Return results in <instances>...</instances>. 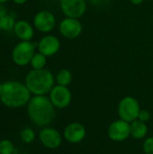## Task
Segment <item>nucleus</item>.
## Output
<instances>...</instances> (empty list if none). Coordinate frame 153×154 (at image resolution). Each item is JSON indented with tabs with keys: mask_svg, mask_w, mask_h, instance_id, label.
Segmentation results:
<instances>
[{
	"mask_svg": "<svg viewBox=\"0 0 153 154\" xmlns=\"http://www.w3.org/2000/svg\"><path fill=\"white\" fill-rule=\"evenodd\" d=\"M27 114L31 121L38 126L50 125L55 118V106L45 96H34L27 104Z\"/></svg>",
	"mask_w": 153,
	"mask_h": 154,
	"instance_id": "1",
	"label": "nucleus"
},
{
	"mask_svg": "<svg viewBox=\"0 0 153 154\" xmlns=\"http://www.w3.org/2000/svg\"><path fill=\"white\" fill-rule=\"evenodd\" d=\"M31 92L25 84L18 81H6L0 87V100L7 107L19 108L28 104Z\"/></svg>",
	"mask_w": 153,
	"mask_h": 154,
	"instance_id": "2",
	"label": "nucleus"
},
{
	"mask_svg": "<svg viewBox=\"0 0 153 154\" xmlns=\"http://www.w3.org/2000/svg\"><path fill=\"white\" fill-rule=\"evenodd\" d=\"M25 85L34 96H44L54 87V78L48 69H32L26 76Z\"/></svg>",
	"mask_w": 153,
	"mask_h": 154,
	"instance_id": "3",
	"label": "nucleus"
},
{
	"mask_svg": "<svg viewBox=\"0 0 153 154\" xmlns=\"http://www.w3.org/2000/svg\"><path fill=\"white\" fill-rule=\"evenodd\" d=\"M140 111L139 102L133 97H124L118 105V115L120 119L128 123H132L138 119Z\"/></svg>",
	"mask_w": 153,
	"mask_h": 154,
	"instance_id": "4",
	"label": "nucleus"
},
{
	"mask_svg": "<svg viewBox=\"0 0 153 154\" xmlns=\"http://www.w3.org/2000/svg\"><path fill=\"white\" fill-rule=\"evenodd\" d=\"M35 44L30 41H22L14 48L12 51V59L16 65L25 66L31 62L34 55Z\"/></svg>",
	"mask_w": 153,
	"mask_h": 154,
	"instance_id": "5",
	"label": "nucleus"
},
{
	"mask_svg": "<svg viewBox=\"0 0 153 154\" xmlns=\"http://www.w3.org/2000/svg\"><path fill=\"white\" fill-rule=\"evenodd\" d=\"M71 98V92L65 86L57 85L50 92V99L56 108L62 109L67 107L70 104Z\"/></svg>",
	"mask_w": 153,
	"mask_h": 154,
	"instance_id": "6",
	"label": "nucleus"
},
{
	"mask_svg": "<svg viewBox=\"0 0 153 154\" xmlns=\"http://www.w3.org/2000/svg\"><path fill=\"white\" fill-rule=\"evenodd\" d=\"M108 136L115 142H124L131 135V125L124 120H116L108 127Z\"/></svg>",
	"mask_w": 153,
	"mask_h": 154,
	"instance_id": "7",
	"label": "nucleus"
},
{
	"mask_svg": "<svg viewBox=\"0 0 153 154\" xmlns=\"http://www.w3.org/2000/svg\"><path fill=\"white\" fill-rule=\"evenodd\" d=\"M60 8L66 16L78 19L85 14L87 3L86 0H60Z\"/></svg>",
	"mask_w": 153,
	"mask_h": 154,
	"instance_id": "8",
	"label": "nucleus"
},
{
	"mask_svg": "<svg viewBox=\"0 0 153 154\" xmlns=\"http://www.w3.org/2000/svg\"><path fill=\"white\" fill-rule=\"evenodd\" d=\"M39 139L44 147L51 150L59 148L62 142L59 131L51 127H43L39 133Z\"/></svg>",
	"mask_w": 153,
	"mask_h": 154,
	"instance_id": "9",
	"label": "nucleus"
},
{
	"mask_svg": "<svg viewBox=\"0 0 153 154\" xmlns=\"http://www.w3.org/2000/svg\"><path fill=\"white\" fill-rule=\"evenodd\" d=\"M60 32L65 38L76 39L82 32V24L77 18L68 17L60 23Z\"/></svg>",
	"mask_w": 153,
	"mask_h": 154,
	"instance_id": "10",
	"label": "nucleus"
},
{
	"mask_svg": "<svg viewBox=\"0 0 153 154\" xmlns=\"http://www.w3.org/2000/svg\"><path fill=\"white\" fill-rule=\"evenodd\" d=\"M33 24L38 31L41 32H48L54 28L56 19L52 13L49 11H41L35 14Z\"/></svg>",
	"mask_w": 153,
	"mask_h": 154,
	"instance_id": "11",
	"label": "nucleus"
},
{
	"mask_svg": "<svg viewBox=\"0 0 153 154\" xmlns=\"http://www.w3.org/2000/svg\"><path fill=\"white\" fill-rule=\"evenodd\" d=\"M87 134L86 128L79 123H71L64 129V138L70 143H78L82 142Z\"/></svg>",
	"mask_w": 153,
	"mask_h": 154,
	"instance_id": "12",
	"label": "nucleus"
},
{
	"mask_svg": "<svg viewBox=\"0 0 153 154\" xmlns=\"http://www.w3.org/2000/svg\"><path fill=\"white\" fill-rule=\"evenodd\" d=\"M60 43L57 37L52 35H47L41 39L38 43V49L41 53L46 57L52 56L60 50Z\"/></svg>",
	"mask_w": 153,
	"mask_h": 154,
	"instance_id": "13",
	"label": "nucleus"
},
{
	"mask_svg": "<svg viewBox=\"0 0 153 154\" xmlns=\"http://www.w3.org/2000/svg\"><path fill=\"white\" fill-rule=\"evenodd\" d=\"M14 31L15 35L22 41H30L33 36V28L28 22L24 20L16 22Z\"/></svg>",
	"mask_w": 153,
	"mask_h": 154,
	"instance_id": "14",
	"label": "nucleus"
},
{
	"mask_svg": "<svg viewBox=\"0 0 153 154\" xmlns=\"http://www.w3.org/2000/svg\"><path fill=\"white\" fill-rule=\"evenodd\" d=\"M148 133V127L145 122L139 119L131 123V135L135 139H143Z\"/></svg>",
	"mask_w": 153,
	"mask_h": 154,
	"instance_id": "15",
	"label": "nucleus"
},
{
	"mask_svg": "<svg viewBox=\"0 0 153 154\" xmlns=\"http://www.w3.org/2000/svg\"><path fill=\"white\" fill-rule=\"evenodd\" d=\"M56 81L58 85L60 86H69L72 81V74L69 69H61L56 76Z\"/></svg>",
	"mask_w": 153,
	"mask_h": 154,
	"instance_id": "16",
	"label": "nucleus"
},
{
	"mask_svg": "<svg viewBox=\"0 0 153 154\" xmlns=\"http://www.w3.org/2000/svg\"><path fill=\"white\" fill-rule=\"evenodd\" d=\"M31 66L33 69H44L46 64V56L42 53H35L31 60Z\"/></svg>",
	"mask_w": 153,
	"mask_h": 154,
	"instance_id": "17",
	"label": "nucleus"
},
{
	"mask_svg": "<svg viewBox=\"0 0 153 154\" xmlns=\"http://www.w3.org/2000/svg\"><path fill=\"white\" fill-rule=\"evenodd\" d=\"M14 25H15L14 18L12 17L9 14H6L5 16L2 17L0 19V27H1V30L10 31L11 29H14Z\"/></svg>",
	"mask_w": 153,
	"mask_h": 154,
	"instance_id": "18",
	"label": "nucleus"
},
{
	"mask_svg": "<svg viewBox=\"0 0 153 154\" xmlns=\"http://www.w3.org/2000/svg\"><path fill=\"white\" fill-rule=\"evenodd\" d=\"M20 138L24 143H31L35 139V134L31 128H25L20 133Z\"/></svg>",
	"mask_w": 153,
	"mask_h": 154,
	"instance_id": "19",
	"label": "nucleus"
},
{
	"mask_svg": "<svg viewBox=\"0 0 153 154\" xmlns=\"http://www.w3.org/2000/svg\"><path fill=\"white\" fill-rule=\"evenodd\" d=\"M14 151L13 143L8 139L0 141V154H13Z\"/></svg>",
	"mask_w": 153,
	"mask_h": 154,
	"instance_id": "20",
	"label": "nucleus"
},
{
	"mask_svg": "<svg viewBox=\"0 0 153 154\" xmlns=\"http://www.w3.org/2000/svg\"><path fill=\"white\" fill-rule=\"evenodd\" d=\"M143 151L145 154H153V136L147 138L144 141Z\"/></svg>",
	"mask_w": 153,
	"mask_h": 154,
	"instance_id": "21",
	"label": "nucleus"
},
{
	"mask_svg": "<svg viewBox=\"0 0 153 154\" xmlns=\"http://www.w3.org/2000/svg\"><path fill=\"white\" fill-rule=\"evenodd\" d=\"M138 119L146 123L151 119V114L147 110H141L138 116Z\"/></svg>",
	"mask_w": 153,
	"mask_h": 154,
	"instance_id": "22",
	"label": "nucleus"
},
{
	"mask_svg": "<svg viewBox=\"0 0 153 154\" xmlns=\"http://www.w3.org/2000/svg\"><path fill=\"white\" fill-rule=\"evenodd\" d=\"M7 14V9L6 7L5 6L4 3H1L0 2V19L4 16H5Z\"/></svg>",
	"mask_w": 153,
	"mask_h": 154,
	"instance_id": "23",
	"label": "nucleus"
},
{
	"mask_svg": "<svg viewBox=\"0 0 153 154\" xmlns=\"http://www.w3.org/2000/svg\"><path fill=\"white\" fill-rule=\"evenodd\" d=\"M144 0H131V2L133 4V5H140L143 2Z\"/></svg>",
	"mask_w": 153,
	"mask_h": 154,
	"instance_id": "24",
	"label": "nucleus"
},
{
	"mask_svg": "<svg viewBox=\"0 0 153 154\" xmlns=\"http://www.w3.org/2000/svg\"><path fill=\"white\" fill-rule=\"evenodd\" d=\"M15 4H18V5H22V4H24L27 0H13Z\"/></svg>",
	"mask_w": 153,
	"mask_h": 154,
	"instance_id": "25",
	"label": "nucleus"
},
{
	"mask_svg": "<svg viewBox=\"0 0 153 154\" xmlns=\"http://www.w3.org/2000/svg\"><path fill=\"white\" fill-rule=\"evenodd\" d=\"M7 1H9V0H0V2H1V3H4V4H5V2H7Z\"/></svg>",
	"mask_w": 153,
	"mask_h": 154,
	"instance_id": "26",
	"label": "nucleus"
},
{
	"mask_svg": "<svg viewBox=\"0 0 153 154\" xmlns=\"http://www.w3.org/2000/svg\"><path fill=\"white\" fill-rule=\"evenodd\" d=\"M0 31H1V27H0Z\"/></svg>",
	"mask_w": 153,
	"mask_h": 154,
	"instance_id": "27",
	"label": "nucleus"
},
{
	"mask_svg": "<svg viewBox=\"0 0 153 154\" xmlns=\"http://www.w3.org/2000/svg\"><path fill=\"white\" fill-rule=\"evenodd\" d=\"M0 87H1V84H0Z\"/></svg>",
	"mask_w": 153,
	"mask_h": 154,
	"instance_id": "28",
	"label": "nucleus"
}]
</instances>
